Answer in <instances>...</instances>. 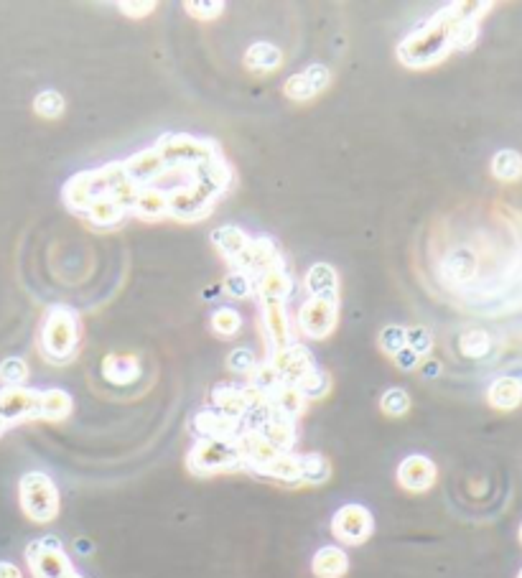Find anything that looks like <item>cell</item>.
I'll use <instances>...</instances> for the list:
<instances>
[{"mask_svg":"<svg viewBox=\"0 0 522 578\" xmlns=\"http://www.w3.org/2000/svg\"><path fill=\"white\" fill-rule=\"evenodd\" d=\"M451 29H454V16L449 8L438 11L436 16L428 18L421 29L405 36L398 46V59L408 69H426L438 64L451 54Z\"/></svg>","mask_w":522,"mask_h":578,"instance_id":"6da1fadb","label":"cell"},{"mask_svg":"<svg viewBox=\"0 0 522 578\" xmlns=\"http://www.w3.org/2000/svg\"><path fill=\"white\" fill-rule=\"evenodd\" d=\"M79 316L69 306H51L39 332V349L49 362L64 365L77 354Z\"/></svg>","mask_w":522,"mask_h":578,"instance_id":"7a4b0ae2","label":"cell"},{"mask_svg":"<svg viewBox=\"0 0 522 578\" xmlns=\"http://www.w3.org/2000/svg\"><path fill=\"white\" fill-rule=\"evenodd\" d=\"M158 153L166 161L169 169H179V171H194L199 166H204L212 158L222 156V148L214 138H204V135H189V133H166L161 135L156 141Z\"/></svg>","mask_w":522,"mask_h":578,"instance_id":"3957f363","label":"cell"},{"mask_svg":"<svg viewBox=\"0 0 522 578\" xmlns=\"http://www.w3.org/2000/svg\"><path fill=\"white\" fill-rule=\"evenodd\" d=\"M18 502L23 515L36 525H49L59 517L62 497L57 482L44 472H26L18 482Z\"/></svg>","mask_w":522,"mask_h":578,"instance_id":"277c9868","label":"cell"},{"mask_svg":"<svg viewBox=\"0 0 522 578\" xmlns=\"http://www.w3.org/2000/svg\"><path fill=\"white\" fill-rule=\"evenodd\" d=\"M186 464L197 477H212L219 472H232L242 466L237 438H197L191 446Z\"/></svg>","mask_w":522,"mask_h":578,"instance_id":"5b68a950","label":"cell"},{"mask_svg":"<svg viewBox=\"0 0 522 578\" xmlns=\"http://www.w3.org/2000/svg\"><path fill=\"white\" fill-rule=\"evenodd\" d=\"M26 563L34 578H64L74 571L72 558L67 556L62 540L54 535H44L39 540H31L26 548Z\"/></svg>","mask_w":522,"mask_h":578,"instance_id":"8992f818","label":"cell"},{"mask_svg":"<svg viewBox=\"0 0 522 578\" xmlns=\"http://www.w3.org/2000/svg\"><path fill=\"white\" fill-rule=\"evenodd\" d=\"M339 321V298L309 296L301 304L296 324L306 339H326L337 329Z\"/></svg>","mask_w":522,"mask_h":578,"instance_id":"52a82bcc","label":"cell"},{"mask_svg":"<svg viewBox=\"0 0 522 578\" xmlns=\"http://www.w3.org/2000/svg\"><path fill=\"white\" fill-rule=\"evenodd\" d=\"M375 533V517L360 502L342 505L332 517V535L342 545H362Z\"/></svg>","mask_w":522,"mask_h":578,"instance_id":"ba28073f","label":"cell"},{"mask_svg":"<svg viewBox=\"0 0 522 578\" xmlns=\"http://www.w3.org/2000/svg\"><path fill=\"white\" fill-rule=\"evenodd\" d=\"M217 199L202 189L197 181H186V184L169 189V214L181 219V222H197L204 219L214 209Z\"/></svg>","mask_w":522,"mask_h":578,"instance_id":"9c48e42d","label":"cell"},{"mask_svg":"<svg viewBox=\"0 0 522 578\" xmlns=\"http://www.w3.org/2000/svg\"><path fill=\"white\" fill-rule=\"evenodd\" d=\"M268 398L258 393L250 385H235V382H219L214 385L212 390V408L219 410V413H225L227 418L232 421H245V416L250 410L255 408L258 403H265Z\"/></svg>","mask_w":522,"mask_h":578,"instance_id":"30bf717a","label":"cell"},{"mask_svg":"<svg viewBox=\"0 0 522 578\" xmlns=\"http://www.w3.org/2000/svg\"><path fill=\"white\" fill-rule=\"evenodd\" d=\"M39 398L41 390L26 388H0V421L6 426H16V423L39 421Z\"/></svg>","mask_w":522,"mask_h":578,"instance_id":"8fae6325","label":"cell"},{"mask_svg":"<svg viewBox=\"0 0 522 578\" xmlns=\"http://www.w3.org/2000/svg\"><path fill=\"white\" fill-rule=\"evenodd\" d=\"M265 360L270 362V367L278 372L283 385H293L296 388L298 382L304 380L311 370L316 367L314 354L304 347V344L293 342L291 347L278 349V352H270Z\"/></svg>","mask_w":522,"mask_h":578,"instance_id":"7c38bea8","label":"cell"},{"mask_svg":"<svg viewBox=\"0 0 522 578\" xmlns=\"http://www.w3.org/2000/svg\"><path fill=\"white\" fill-rule=\"evenodd\" d=\"M260 321H263L268 354L291 347L296 342L293 339L291 319H288L286 301H260Z\"/></svg>","mask_w":522,"mask_h":578,"instance_id":"4fadbf2b","label":"cell"},{"mask_svg":"<svg viewBox=\"0 0 522 578\" xmlns=\"http://www.w3.org/2000/svg\"><path fill=\"white\" fill-rule=\"evenodd\" d=\"M278 265H283L281 250H278L276 242L263 235V237H255V240L250 237V242H247V247L242 250L240 258L232 263V268L258 278L260 273H265V270H270V268H278Z\"/></svg>","mask_w":522,"mask_h":578,"instance_id":"5bb4252c","label":"cell"},{"mask_svg":"<svg viewBox=\"0 0 522 578\" xmlns=\"http://www.w3.org/2000/svg\"><path fill=\"white\" fill-rule=\"evenodd\" d=\"M329 79H332V74H329V69H326L324 64H309L304 72H298L286 79L283 95L293 102H309L329 87Z\"/></svg>","mask_w":522,"mask_h":578,"instance_id":"9a60e30c","label":"cell"},{"mask_svg":"<svg viewBox=\"0 0 522 578\" xmlns=\"http://www.w3.org/2000/svg\"><path fill=\"white\" fill-rule=\"evenodd\" d=\"M436 477H438L436 464L423 454L405 456L398 466V484L405 492L413 494L428 492V489L436 484Z\"/></svg>","mask_w":522,"mask_h":578,"instance_id":"2e32d148","label":"cell"},{"mask_svg":"<svg viewBox=\"0 0 522 578\" xmlns=\"http://www.w3.org/2000/svg\"><path fill=\"white\" fill-rule=\"evenodd\" d=\"M123 166L128 179L133 181L135 186H141V189L143 186H156V181L163 179V176L171 171L156 148H146V151L133 153L130 158H125Z\"/></svg>","mask_w":522,"mask_h":578,"instance_id":"e0dca14e","label":"cell"},{"mask_svg":"<svg viewBox=\"0 0 522 578\" xmlns=\"http://www.w3.org/2000/svg\"><path fill=\"white\" fill-rule=\"evenodd\" d=\"M189 179L197 181V184L202 186L207 194H212L214 199H222L232 184V169L230 163L225 161V156H217L212 158V161L204 163V166H199Z\"/></svg>","mask_w":522,"mask_h":578,"instance_id":"ac0fdd59","label":"cell"},{"mask_svg":"<svg viewBox=\"0 0 522 578\" xmlns=\"http://www.w3.org/2000/svg\"><path fill=\"white\" fill-rule=\"evenodd\" d=\"M62 199L72 212L85 214L87 207L97 199V184H95V169L92 171H79L72 179L64 184Z\"/></svg>","mask_w":522,"mask_h":578,"instance_id":"d6986e66","label":"cell"},{"mask_svg":"<svg viewBox=\"0 0 522 578\" xmlns=\"http://www.w3.org/2000/svg\"><path fill=\"white\" fill-rule=\"evenodd\" d=\"M191 426H194V433L199 438H237L242 431L240 421H232V418H227L225 413H219L214 408L199 410Z\"/></svg>","mask_w":522,"mask_h":578,"instance_id":"ffe728a7","label":"cell"},{"mask_svg":"<svg viewBox=\"0 0 522 578\" xmlns=\"http://www.w3.org/2000/svg\"><path fill=\"white\" fill-rule=\"evenodd\" d=\"M293 288H296V283L283 265L265 270L255 278V296L260 301H288Z\"/></svg>","mask_w":522,"mask_h":578,"instance_id":"44dd1931","label":"cell"},{"mask_svg":"<svg viewBox=\"0 0 522 578\" xmlns=\"http://www.w3.org/2000/svg\"><path fill=\"white\" fill-rule=\"evenodd\" d=\"M304 288L309 296L339 298V273L329 263H314L304 275Z\"/></svg>","mask_w":522,"mask_h":578,"instance_id":"7402d4cb","label":"cell"},{"mask_svg":"<svg viewBox=\"0 0 522 578\" xmlns=\"http://www.w3.org/2000/svg\"><path fill=\"white\" fill-rule=\"evenodd\" d=\"M311 571L316 578H342L349 571V556L339 545H324L311 558Z\"/></svg>","mask_w":522,"mask_h":578,"instance_id":"603a6c76","label":"cell"},{"mask_svg":"<svg viewBox=\"0 0 522 578\" xmlns=\"http://www.w3.org/2000/svg\"><path fill=\"white\" fill-rule=\"evenodd\" d=\"M133 214L135 217L146 219V222L169 217V189L143 186V189L138 191V199H135Z\"/></svg>","mask_w":522,"mask_h":578,"instance_id":"cb8c5ba5","label":"cell"},{"mask_svg":"<svg viewBox=\"0 0 522 578\" xmlns=\"http://www.w3.org/2000/svg\"><path fill=\"white\" fill-rule=\"evenodd\" d=\"M72 410H74V400L67 390H62V388L41 390L39 421H49V423L67 421V418L72 416Z\"/></svg>","mask_w":522,"mask_h":578,"instance_id":"d4e9b609","label":"cell"},{"mask_svg":"<svg viewBox=\"0 0 522 578\" xmlns=\"http://www.w3.org/2000/svg\"><path fill=\"white\" fill-rule=\"evenodd\" d=\"M242 62H245V67L250 69V72L273 74L281 69L283 51L278 49L276 44H270V41H258V44H253L245 51V59H242Z\"/></svg>","mask_w":522,"mask_h":578,"instance_id":"484cf974","label":"cell"},{"mask_svg":"<svg viewBox=\"0 0 522 578\" xmlns=\"http://www.w3.org/2000/svg\"><path fill=\"white\" fill-rule=\"evenodd\" d=\"M487 400L497 410H515L522 403V380L520 377H497L489 385Z\"/></svg>","mask_w":522,"mask_h":578,"instance_id":"4316f807","label":"cell"},{"mask_svg":"<svg viewBox=\"0 0 522 578\" xmlns=\"http://www.w3.org/2000/svg\"><path fill=\"white\" fill-rule=\"evenodd\" d=\"M102 377L113 385H130L141 377V365L135 357H120V354H107L102 362Z\"/></svg>","mask_w":522,"mask_h":578,"instance_id":"83f0119b","label":"cell"},{"mask_svg":"<svg viewBox=\"0 0 522 578\" xmlns=\"http://www.w3.org/2000/svg\"><path fill=\"white\" fill-rule=\"evenodd\" d=\"M125 209L120 207L115 199L110 197H97L95 202L87 207L85 217L90 219V225L97 227V230H110V227H118L125 219Z\"/></svg>","mask_w":522,"mask_h":578,"instance_id":"f1b7e54d","label":"cell"},{"mask_svg":"<svg viewBox=\"0 0 522 578\" xmlns=\"http://www.w3.org/2000/svg\"><path fill=\"white\" fill-rule=\"evenodd\" d=\"M250 237H247L245 230H240L237 225H222L212 232V245L217 247L219 253L225 255L230 263H235L242 255V250L247 247Z\"/></svg>","mask_w":522,"mask_h":578,"instance_id":"f546056e","label":"cell"},{"mask_svg":"<svg viewBox=\"0 0 522 578\" xmlns=\"http://www.w3.org/2000/svg\"><path fill=\"white\" fill-rule=\"evenodd\" d=\"M260 477L276 479L283 484H298L301 482V454H278L276 459L265 466V472Z\"/></svg>","mask_w":522,"mask_h":578,"instance_id":"4dcf8cb0","label":"cell"},{"mask_svg":"<svg viewBox=\"0 0 522 578\" xmlns=\"http://www.w3.org/2000/svg\"><path fill=\"white\" fill-rule=\"evenodd\" d=\"M268 403L273 405L278 413H283V416H288V418H293V421H296V418L306 410V403H309V400L301 395V390L293 388V385H281L276 393L270 395Z\"/></svg>","mask_w":522,"mask_h":578,"instance_id":"1f68e13d","label":"cell"},{"mask_svg":"<svg viewBox=\"0 0 522 578\" xmlns=\"http://www.w3.org/2000/svg\"><path fill=\"white\" fill-rule=\"evenodd\" d=\"M332 477V466L321 454H301V484H324Z\"/></svg>","mask_w":522,"mask_h":578,"instance_id":"d6a6232c","label":"cell"},{"mask_svg":"<svg viewBox=\"0 0 522 578\" xmlns=\"http://www.w3.org/2000/svg\"><path fill=\"white\" fill-rule=\"evenodd\" d=\"M492 174L500 181H517L522 176V156L517 151H500L492 158Z\"/></svg>","mask_w":522,"mask_h":578,"instance_id":"836d02e7","label":"cell"},{"mask_svg":"<svg viewBox=\"0 0 522 578\" xmlns=\"http://www.w3.org/2000/svg\"><path fill=\"white\" fill-rule=\"evenodd\" d=\"M212 329L214 334H219V337H235L237 332L242 329V316L237 314L232 306H219L217 311L212 314Z\"/></svg>","mask_w":522,"mask_h":578,"instance_id":"e575fe53","label":"cell"},{"mask_svg":"<svg viewBox=\"0 0 522 578\" xmlns=\"http://www.w3.org/2000/svg\"><path fill=\"white\" fill-rule=\"evenodd\" d=\"M34 110H36V115H41V118L54 120V118H62L64 110H67V102H64V97L59 95L57 90H44L36 95Z\"/></svg>","mask_w":522,"mask_h":578,"instance_id":"d590c367","label":"cell"},{"mask_svg":"<svg viewBox=\"0 0 522 578\" xmlns=\"http://www.w3.org/2000/svg\"><path fill=\"white\" fill-rule=\"evenodd\" d=\"M222 291L230 298H250L255 293V278L232 268L222 281Z\"/></svg>","mask_w":522,"mask_h":578,"instance_id":"8d00e7d4","label":"cell"},{"mask_svg":"<svg viewBox=\"0 0 522 578\" xmlns=\"http://www.w3.org/2000/svg\"><path fill=\"white\" fill-rule=\"evenodd\" d=\"M29 380V365L21 357H8V360L0 362V382L3 388H18V385H26Z\"/></svg>","mask_w":522,"mask_h":578,"instance_id":"74e56055","label":"cell"},{"mask_svg":"<svg viewBox=\"0 0 522 578\" xmlns=\"http://www.w3.org/2000/svg\"><path fill=\"white\" fill-rule=\"evenodd\" d=\"M329 385H332V382H329V375H326L324 370H319V367H314L304 380L298 382L296 388L301 390V395H304L306 400H319V398H324Z\"/></svg>","mask_w":522,"mask_h":578,"instance_id":"f35d334b","label":"cell"},{"mask_svg":"<svg viewBox=\"0 0 522 578\" xmlns=\"http://www.w3.org/2000/svg\"><path fill=\"white\" fill-rule=\"evenodd\" d=\"M380 408L385 416L390 418H403L410 410V395L403 388H390L382 393Z\"/></svg>","mask_w":522,"mask_h":578,"instance_id":"ab89813d","label":"cell"},{"mask_svg":"<svg viewBox=\"0 0 522 578\" xmlns=\"http://www.w3.org/2000/svg\"><path fill=\"white\" fill-rule=\"evenodd\" d=\"M258 365H260L258 354L247 347L235 349V352H230V357H227V367L240 377H250L255 370H258Z\"/></svg>","mask_w":522,"mask_h":578,"instance_id":"60d3db41","label":"cell"},{"mask_svg":"<svg viewBox=\"0 0 522 578\" xmlns=\"http://www.w3.org/2000/svg\"><path fill=\"white\" fill-rule=\"evenodd\" d=\"M405 347L413 349L423 360L433 349V334L428 332L426 326H410L408 332H405Z\"/></svg>","mask_w":522,"mask_h":578,"instance_id":"b9f144b4","label":"cell"},{"mask_svg":"<svg viewBox=\"0 0 522 578\" xmlns=\"http://www.w3.org/2000/svg\"><path fill=\"white\" fill-rule=\"evenodd\" d=\"M184 11L189 13L191 18H199V21H212V18L222 16L225 11V3H219V0H186Z\"/></svg>","mask_w":522,"mask_h":578,"instance_id":"7bdbcfd3","label":"cell"},{"mask_svg":"<svg viewBox=\"0 0 522 578\" xmlns=\"http://www.w3.org/2000/svg\"><path fill=\"white\" fill-rule=\"evenodd\" d=\"M477 34H479L477 23L456 21L454 18V29H451V49H469V46L477 41Z\"/></svg>","mask_w":522,"mask_h":578,"instance_id":"ee69618b","label":"cell"},{"mask_svg":"<svg viewBox=\"0 0 522 578\" xmlns=\"http://www.w3.org/2000/svg\"><path fill=\"white\" fill-rule=\"evenodd\" d=\"M405 326H398V324H390L385 326L380 332V349L385 354H390V357H395V354L400 352V349L405 347Z\"/></svg>","mask_w":522,"mask_h":578,"instance_id":"f6af8a7d","label":"cell"},{"mask_svg":"<svg viewBox=\"0 0 522 578\" xmlns=\"http://www.w3.org/2000/svg\"><path fill=\"white\" fill-rule=\"evenodd\" d=\"M118 8L128 18H146L148 13L156 11V3H153V0H143V3H133V0H120Z\"/></svg>","mask_w":522,"mask_h":578,"instance_id":"bcb514c9","label":"cell"},{"mask_svg":"<svg viewBox=\"0 0 522 578\" xmlns=\"http://www.w3.org/2000/svg\"><path fill=\"white\" fill-rule=\"evenodd\" d=\"M393 360H395V365H398L400 370H405V372H408V370H416V367L423 362L421 357H418V354L413 352V349H410V347L400 349V352L395 354Z\"/></svg>","mask_w":522,"mask_h":578,"instance_id":"7dc6e473","label":"cell"},{"mask_svg":"<svg viewBox=\"0 0 522 578\" xmlns=\"http://www.w3.org/2000/svg\"><path fill=\"white\" fill-rule=\"evenodd\" d=\"M0 578H23V573L16 563L0 561Z\"/></svg>","mask_w":522,"mask_h":578,"instance_id":"c3c4849f","label":"cell"},{"mask_svg":"<svg viewBox=\"0 0 522 578\" xmlns=\"http://www.w3.org/2000/svg\"><path fill=\"white\" fill-rule=\"evenodd\" d=\"M64 578H85V576H82V573H77V571H72V573H67Z\"/></svg>","mask_w":522,"mask_h":578,"instance_id":"681fc988","label":"cell"},{"mask_svg":"<svg viewBox=\"0 0 522 578\" xmlns=\"http://www.w3.org/2000/svg\"><path fill=\"white\" fill-rule=\"evenodd\" d=\"M517 538H520V543H522V522H520V530H517Z\"/></svg>","mask_w":522,"mask_h":578,"instance_id":"f907efd6","label":"cell"},{"mask_svg":"<svg viewBox=\"0 0 522 578\" xmlns=\"http://www.w3.org/2000/svg\"><path fill=\"white\" fill-rule=\"evenodd\" d=\"M6 428H8V426H6V423H3V421H0V433H3V431H6Z\"/></svg>","mask_w":522,"mask_h":578,"instance_id":"816d5d0a","label":"cell"},{"mask_svg":"<svg viewBox=\"0 0 522 578\" xmlns=\"http://www.w3.org/2000/svg\"><path fill=\"white\" fill-rule=\"evenodd\" d=\"M517 578H522V571H520V573H517Z\"/></svg>","mask_w":522,"mask_h":578,"instance_id":"f5cc1de1","label":"cell"}]
</instances>
